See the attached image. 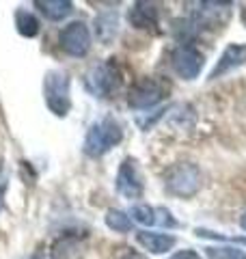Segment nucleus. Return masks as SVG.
<instances>
[{
	"mask_svg": "<svg viewBox=\"0 0 246 259\" xmlns=\"http://www.w3.org/2000/svg\"><path fill=\"white\" fill-rule=\"evenodd\" d=\"M121 259H147V257L141 255V253H128V255H123Z\"/></svg>",
	"mask_w": 246,
	"mask_h": 259,
	"instance_id": "obj_21",
	"label": "nucleus"
},
{
	"mask_svg": "<svg viewBox=\"0 0 246 259\" xmlns=\"http://www.w3.org/2000/svg\"><path fill=\"white\" fill-rule=\"evenodd\" d=\"M240 225H242V229H244V231H246V212H244V216H242V218H240Z\"/></svg>",
	"mask_w": 246,
	"mask_h": 259,
	"instance_id": "obj_22",
	"label": "nucleus"
},
{
	"mask_svg": "<svg viewBox=\"0 0 246 259\" xmlns=\"http://www.w3.org/2000/svg\"><path fill=\"white\" fill-rule=\"evenodd\" d=\"M117 190L130 201L138 199L143 194V180H141V173H138L136 160L132 158L123 160L119 175H117Z\"/></svg>",
	"mask_w": 246,
	"mask_h": 259,
	"instance_id": "obj_8",
	"label": "nucleus"
},
{
	"mask_svg": "<svg viewBox=\"0 0 246 259\" xmlns=\"http://www.w3.org/2000/svg\"><path fill=\"white\" fill-rule=\"evenodd\" d=\"M167 190L175 197H192L201 188V171L192 162H179L167 173Z\"/></svg>",
	"mask_w": 246,
	"mask_h": 259,
	"instance_id": "obj_4",
	"label": "nucleus"
},
{
	"mask_svg": "<svg viewBox=\"0 0 246 259\" xmlns=\"http://www.w3.org/2000/svg\"><path fill=\"white\" fill-rule=\"evenodd\" d=\"M244 63H246V44H231L223 52V56L218 59L216 67L212 69L210 80H216V78H220L223 74H227V71L240 67V65H244Z\"/></svg>",
	"mask_w": 246,
	"mask_h": 259,
	"instance_id": "obj_9",
	"label": "nucleus"
},
{
	"mask_svg": "<svg viewBox=\"0 0 246 259\" xmlns=\"http://www.w3.org/2000/svg\"><path fill=\"white\" fill-rule=\"evenodd\" d=\"M171 65H173L177 76H182L184 80H194L203 67V54L194 46L182 44L171 54Z\"/></svg>",
	"mask_w": 246,
	"mask_h": 259,
	"instance_id": "obj_6",
	"label": "nucleus"
},
{
	"mask_svg": "<svg viewBox=\"0 0 246 259\" xmlns=\"http://www.w3.org/2000/svg\"><path fill=\"white\" fill-rule=\"evenodd\" d=\"M196 236L199 238H212V240H223V242H240V244H246V238H227L223 233H214L208 229H196Z\"/></svg>",
	"mask_w": 246,
	"mask_h": 259,
	"instance_id": "obj_18",
	"label": "nucleus"
},
{
	"mask_svg": "<svg viewBox=\"0 0 246 259\" xmlns=\"http://www.w3.org/2000/svg\"><path fill=\"white\" fill-rule=\"evenodd\" d=\"M35 7H39L41 13H44L48 20H54V22L67 18L73 11V5L69 0H37Z\"/></svg>",
	"mask_w": 246,
	"mask_h": 259,
	"instance_id": "obj_13",
	"label": "nucleus"
},
{
	"mask_svg": "<svg viewBox=\"0 0 246 259\" xmlns=\"http://www.w3.org/2000/svg\"><path fill=\"white\" fill-rule=\"evenodd\" d=\"M130 24L141 30H158V9L149 3H136L128 13Z\"/></svg>",
	"mask_w": 246,
	"mask_h": 259,
	"instance_id": "obj_10",
	"label": "nucleus"
},
{
	"mask_svg": "<svg viewBox=\"0 0 246 259\" xmlns=\"http://www.w3.org/2000/svg\"><path fill=\"white\" fill-rule=\"evenodd\" d=\"M35 259H46V257H44V255H41V253H39V255H35Z\"/></svg>",
	"mask_w": 246,
	"mask_h": 259,
	"instance_id": "obj_23",
	"label": "nucleus"
},
{
	"mask_svg": "<svg viewBox=\"0 0 246 259\" xmlns=\"http://www.w3.org/2000/svg\"><path fill=\"white\" fill-rule=\"evenodd\" d=\"M85 82H87V89L95 97H110L121 87V71L117 67V63H114V59L93 65L87 71Z\"/></svg>",
	"mask_w": 246,
	"mask_h": 259,
	"instance_id": "obj_3",
	"label": "nucleus"
},
{
	"mask_svg": "<svg viewBox=\"0 0 246 259\" xmlns=\"http://www.w3.org/2000/svg\"><path fill=\"white\" fill-rule=\"evenodd\" d=\"M15 26H18V32L24 37H35L39 32V20L32 13L20 9L15 13Z\"/></svg>",
	"mask_w": 246,
	"mask_h": 259,
	"instance_id": "obj_14",
	"label": "nucleus"
},
{
	"mask_svg": "<svg viewBox=\"0 0 246 259\" xmlns=\"http://www.w3.org/2000/svg\"><path fill=\"white\" fill-rule=\"evenodd\" d=\"M121 139H123V130L119 121H114L112 117H104L102 121L93 123L91 130L87 132L85 151L91 158H100L106 151H110L114 145H119Z\"/></svg>",
	"mask_w": 246,
	"mask_h": 259,
	"instance_id": "obj_1",
	"label": "nucleus"
},
{
	"mask_svg": "<svg viewBox=\"0 0 246 259\" xmlns=\"http://www.w3.org/2000/svg\"><path fill=\"white\" fill-rule=\"evenodd\" d=\"M169 93V82L162 78H141L136 80L130 89V95H128V102L132 108H151L155 106L158 102H162Z\"/></svg>",
	"mask_w": 246,
	"mask_h": 259,
	"instance_id": "obj_5",
	"label": "nucleus"
},
{
	"mask_svg": "<svg viewBox=\"0 0 246 259\" xmlns=\"http://www.w3.org/2000/svg\"><path fill=\"white\" fill-rule=\"evenodd\" d=\"M132 218L136 223H141V225H153L155 223V209L149 207V205H134L132 207Z\"/></svg>",
	"mask_w": 246,
	"mask_h": 259,
	"instance_id": "obj_17",
	"label": "nucleus"
},
{
	"mask_svg": "<svg viewBox=\"0 0 246 259\" xmlns=\"http://www.w3.org/2000/svg\"><path fill=\"white\" fill-rule=\"evenodd\" d=\"M52 259H82V244L76 236H63L52 246Z\"/></svg>",
	"mask_w": 246,
	"mask_h": 259,
	"instance_id": "obj_12",
	"label": "nucleus"
},
{
	"mask_svg": "<svg viewBox=\"0 0 246 259\" xmlns=\"http://www.w3.org/2000/svg\"><path fill=\"white\" fill-rule=\"evenodd\" d=\"M61 48L71 56H85L91 50V35L85 22H71L61 30Z\"/></svg>",
	"mask_w": 246,
	"mask_h": 259,
	"instance_id": "obj_7",
	"label": "nucleus"
},
{
	"mask_svg": "<svg viewBox=\"0 0 246 259\" xmlns=\"http://www.w3.org/2000/svg\"><path fill=\"white\" fill-rule=\"evenodd\" d=\"M136 240H138V244L145 246L153 255L167 253V250L173 248L175 242H177L175 236H171V233H153V231H138Z\"/></svg>",
	"mask_w": 246,
	"mask_h": 259,
	"instance_id": "obj_11",
	"label": "nucleus"
},
{
	"mask_svg": "<svg viewBox=\"0 0 246 259\" xmlns=\"http://www.w3.org/2000/svg\"><path fill=\"white\" fill-rule=\"evenodd\" d=\"M5 188H7V182L3 177V166H0V209H3V199H5Z\"/></svg>",
	"mask_w": 246,
	"mask_h": 259,
	"instance_id": "obj_20",
	"label": "nucleus"
},
{
	"mask_svg": "<svg viewBox=\"0 0 246 259\" xmlns=\"http://www.w3.org/2000/svg\"><path fill=\"white\" fill-rule=\"evenodd\" d=\"M208 259H246V253L240 248H231V246L208 248Z\"/></svg>",
	"mask_w": 246,
	"mask_h": 259,
	"instance_id": "obj_16",
	"label": "nucleus"
},
{
	"mask_svg": "<svg viewBox=\"0 0 246 259\" xmlns=\"http://www.w3.org/2000/svg\"><path fill=\"white\" fill-rule=\"evenodd\" d=\"M106 225H108L112 231H119V233H128L132 229L130 216L123 214L121 209H108V212H106Z\"/></svg>",
	"mask_w": 246,
	"mask_h": 259,
	"instance_id": "obj_15",
	"label": "nucleus"
},
{
	"mask_svg": "<svg viewBox=\"0 0 246 259\" xmlns=\"http://www.w3.org/2000/svg\"><path fill=\"white\" fill-rule=\"evenodd\" d=\"M171 259H201V255L188 248V250H179V253H175V255L171 257Z\"/></svg>",
	"mask_w": 246,
	"mask_h": 259,
	"instance_id": "obj_19",
	"label": "nucleus"
},
{
	"mask_svg": "<svg viewBox=\"0 0 246 259\" xmlns=\"http://www.w3.org/2000/svg\"><path fill=\"white\" fill-rule=\"evenodd\" d=\"M44 95L46 104L56 117H65L71 108L69 97V76L61 69H52L46 74L44 80Z\"/></svg>",
	"mask_w": 246,
	"mask_h": 259,
	"instance_id": "obj_2",
	"label": "nucleus"
}]
</instances>
